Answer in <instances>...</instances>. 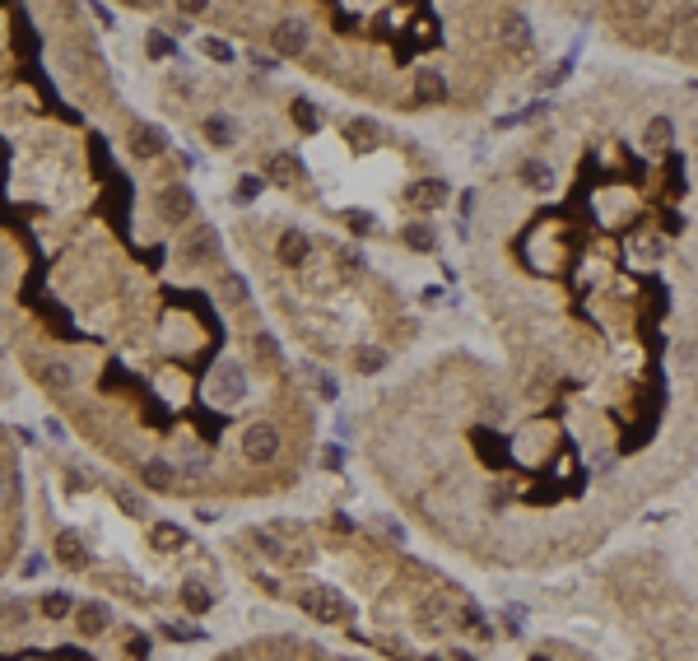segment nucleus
Instances as JSON below:
<instances>
[{"instance_id":"obj_1","label":"nucleus","mask_w":698,"mask_h":661,"mask_svg":"<svg viewBox=\"0 0 698 661\" xmlns=\"http://www.w3.org/2000/svg\"><path fill=\"white\" fill-rule=\"evenodd\" d=\"M461 270L512 368L698 364V89L615 66L559 94L466 191Z\"/></svg>"},{"instance_id":"obj_2","label":"nucleus","mask_w":698,"mask_h":661,"mask_svg":"<svg viewBox=\"0 0 698 661\" xmlns=\"http://www.w3.org/2000/svg\"><path fill=\"white\" fill-rule=\"evenodd\" d=\"M363 457L410 527L484 573H564L698 471V364L624 382L429 354L363 415Z\"/></svg>"},{"instance_id":"obj_3","label":"nucleus","mask_w":698,"mask_h":661,"mask_svg":"<svg viewBox=\"0 0 698 661\" xmlns=\"http://www.w3.org/2000/svg\"><path fill=\"white\" fill-rule=\"evenodd\" d=\"M256 33L280 61L401 117H475L545 56L522 5H289Z\"/></svg>"},{"instance_id":"obj_4","label":"nucleus","mask_w":698,"mask_h":661,"mask_svg":"<svg viewBox=\"0 0 698 661\" xmlns=\"http://www.w3.org/2000/svg\"><path fill=\"white\" fill-rule=\"evenodd\" d=\"M605 592L615 601L643 661H698V596L675 582L666 568L647 573L643 559H619L605 573Z\"/></svg>"},{"instance_id":"obj_5","label":"nucleus","mask_w":698,"mask_h":661,"mask_svg":"<svg viewBox=\"0 0 698 661\" xmlns=\"http://www.w3.org/2000/svg\"><path fill=\"white\" fill-rule=\"evenodd\" d=\"M568 14L591 19L596 33L619 52L698 75V0H624V5H587Z\"/></svg>"},{"instance_id":"obj_6","label":"nucleus","mask_w":698,"mask_h":661,"mask_svg":"<svg viewBox=\"0 0 698 661\" xmlns=\"http://www.w3.org/2000/svg\"><path fill=\"white\" fill-rule=\"evenodd\" d=\"M224 661H359V657L326 652V648H317V643H303V638L270 634V638H256V643H247V648L229 652Z\"/></svg>"},{"instance_id":"obj_7","label":"nucleus","mask_w":698,"mask_h":661,"mask_svg":"<svg viewBox=\"0 0 698 661\" xmlns=\"http://www.w3.org/2000/svg\"><path fill=\"white\" fill-rule=\"evenodd\" d=\"M173 261H177V270H187V275L215 266V261H219V229H215V224H205V219H196V224L182 229V238H177Z\"/></svg>"},{"instance_id":"obj_8","label":"nucleus","mask_w":698,"mask_h":661,"mask_svg":"<svg viewBox=\"0 0 698 661\" xmlns=\"http://www.w3.org/2000/svg\"><path fill=\"white\" fill-rule=\"evenodd\" d=\"M154 215L168 224V229H191L196 224V191L187 182H163L154 191Z\"/></svg>"},{"instance_id":"obj_9","label":"nucleus","mask_w":698,"mask_h":661,"mask_svg":"<svg viewBox=\"0 0 698 661\" xmlns=\"http://www.w3.org/2000/svg\"><path fill=\"white\" fill-rule=\"evenodd\" d=\"M126 154L140 159V163L163 159V154H168V131L154 126V122H131L126 126Z\"/></svg>"},{"instance_id":"obj_10","label":"nucleus","mask_w":698,"mask_h":661,"mask_svg":"<svg viewBox=\"0 0 698 661\" xmlns=\"http://www.w3.org/2000/svg\"><path fill=\"white\" fill-rule=\"evenodd\" d=\"M135 480H140L145 489H154V494H173V489H182V475H177L173 457H140Z\"/></svg>"},{"instance_id":"obj_11","label":"nucleus","mask_w":698,"mask_h":661,"mask_svg":"<svg viewBox=\"0 0 698 661\" xmlns=\"http://www.w3.org/2000/svg\"><path fill=\"white\" fill-rule=\"evenodd\" d=\"M108 624H112V610L103 606V601H84V606H75V634L80 638L108 634Z\"/></svg>"},{"instance_id":"obj_12","label":"nucleus","mask_w":698,"mask_h":661,"mask_svg":"<svg viewBox=\"0 0 698 661\" xmlns=\"http://www.w3.org/2000/svg\"><path fill=\"white\" fill-rule=\"evenodd\" d=\"M56 564L70 568V573H84V568H89V545L80 540V531H61V536H56Z\"/></svg>"},{"instance_id":"obj_13","label":"nucleus","mask_w":698,"mask_h":661,"mask_svg":"<svg viewBox=\"0 0 698 661\" xmlns=\"http://www.w3.org/2000/svg\"><path fill=\"white\" fill-rule=\"evenodd\" d=\"M201 135H205V145L233 149V145H238V122H233L229 112H210V117L201 122Z\"/></svg>"},{"instance_id":"obj_14","label":"nucleus","mask_w":698,"mask_h":661,"mask_svg":"<svg viewBox=\"0 0 698 661\" xmlns=\"http://www.w3.org/2000/svg\"><path fill=\"white\" fill-rule=\"evenodd\" d=\"M149 545H154V550H173V545H187V531L177 527V522H154V527H149Z\"/></svg>"},{"instance_id":"obj_15","label":"nucleus","mask_w":698,"mask_h":661,"mask_svg":"<svg viewBox=\"0 0 698 661\" xmlns=\"http://www.w3.org/2000/svg\"><path fill=\"white\" fill-rule=\"evenodd\" d=\"M38 610L47 615V620H66V615H75V596L70 592H47L38 601Z\"/></svg>"},{"instance_id":"obj_16","label":"nucleus","mask_w":698,"mask_h":661,"mask_svg":"<svg viewBox=\"0 0 698 661\" xmlns=\"http://www.w3.org/2000/svg\"><path fill=\"white\" fill-rule=\"evenodd\" d=\"M38 378L47 382V387H56V392H66V387H75V368L70 364H42Z\"/></svg>"},{"instance_id":"obj_17","label":"nucleus","mask_w":698,"mask_h":661,"mask_svg":"<svg viewBox=\"0 0 698 661\" xmlns=\"http://www.w3.org/2000/svg\"><path fill=\"white\" fill-rule=\"evenodd\" d=\"M177 601H182L191 615H201V610H210V601H215V596L205 592V587H196V582H187V587H177Z\"/></svg>"},{"instance_id":"obj_18","label":"nucleus","mask_w":698,"mask_h":661,"mask_svg":"<svg viewBox=\"0 0 698 661\" xmlns=\"http://www.w3.org/2000/svg\"><path fill=\"white\" fill-rule=\"evenodd\" d=\"M112 499H117V503H121V508H126V513H131V517H140V513H145V503L135 499V494H131V489H126V485H112Z\"/></svg>"},{"instance_id":"obj_19","label":"nucleus","mask_w":698,"mask_h":661,"mask_svg":"<svg viewBox=\"0 0 698 661\" xmlns=\"http://www.w3.org/2000/svg\"><path fill=\"white\" fill-rule=\"evenodd\" d=\"M261 187H266V182H261V177H256V173H247V177H242V182H238V201H242V205H247V201H256V196H261Z\"/></svg>"},{"instance_id":"obj_20","label":"nucleus","mask_w":698,"mask_h":661,"mask_svg":"<svg viewBox=\"0 0 698 661\" xmlns=\"http://www.w3.org/2000/svg\"><path fill=\"white\" fill-rule=\"evenodd\" d=\"M201 47H205V56H215V61H233V47L224 38H205Z\"/></svg>"},{"instance_id":"obj_21","label":"nucleus","mask_w":698,"mask_h":661,"mask_svg":"<svg viewBox=\"0 0 698 661\" xmlns=\"http://www.w3.org/2000/svg\"><path fill=\"white\" fill-rule=\"evenodd\" d=\"M173 52V38H168V33H154V38H149V56H168Z\"/></svg>"},{"instance_id":"obj_22","label":"nucleus","mask_w":698,"mask_h":661,"mask_svg":"<svg viewBox=\"0 0 698 661\" xmlns=\"http://www.w3.org/2000/svg\"><path fill=\"white\" fill-rule=\"evenodd\" d=\"M66 489H89V480H84L80 471H70V475H66Z\"/></svg>"},{"instance_id":"obj_23","label":"nucleus","mask_w":698,"mask_h":661,"mask_svg":"<svg viewBox=\"0 0 698 661\" xmlns=\"http://www.w3.org/2000/svg\"><path fill=\"white\" fill-rule=\"evenodd\" d=\"M94 19H98V24H108V28H112V10H108V5H94Z\"/></svg>"},{"instance_id":"obj_24","label":"nucleus","mask_w":698,"mask_h":661,"mask_svg":"<svg viewBox=\"0 0 698 661\" xmlns=\"http://www.w3.org/2000/svg\"><path fill=\"white\" fill-rule=\"evenodd\" d=\"M5 270H10V252H0V275H5Z\"/></svg>"},{"instance_id":"obj_25","label":"nucleus","mask_w":698,"mask_h":661,"mask_svg":"<svg viewBox=\"0 0 698 661\" xmlns=\"http://www.w3.org/2000/svg\"><path fill=\"white\" fill-rule=\"evenodd\" d=\"M694 554H698V531H694Z\"/></svg>"}]
</instances>
